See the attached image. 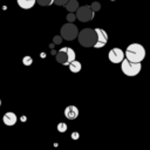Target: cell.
I'll return each instance as SVG.
<instances>
[{"label": "cell", "instance_id": "obj_7", "mask_svg": "<svg viewBox=\"0 0 150 150\" xmlns=\"http://www.w3.org/2000/svg\"><path fill=\"white\" fill-rule=\"evenodd\" d=\"M109 61L112 63H121V61L124 59V52L120 48H112L108 53Z\"/></svg>", "mask_w": 150, "mask_h": 150}, {"label": "cell", "instance_id": "obj_24", "mask_svg": "<svg viewBox=\"0 0 150 150\" xmlns=\"http://www.w3.org/2000/svg\"><path fill=\"white\" fill-rule=\"evenodd\" d=\"M110 1H115V0H110Z\"/></svg>", "mask_w": 150, "mask_h": 150}, {"label": "cell", "instance_id": "obj_17", "mask_svg": "<svg viewBox=\"0 0 150 150\" xmlns=\"http://www.w3.org/2000/svg\"><path fill=\"white\" fill-rule=\"evenodd\" d=\"M66 130H67V124L63 123V122H60V123L57 124V131H60V132H66Z\"/></svg>", "mask_w": 150, "mask_h": 150}, {"label": "cell", "instance_id": "obj_10", "mask_svg": "<svg viewBox=\"0 0 150 150\" xmlns=\"http://www.w3.org/2000/svg\"><path fill=\"white\" fill-rule=\"evenodd\" d=\"M94 30H95L96 36H97V40H96V41L107 43V41H108V34H107V32L103 30V29H101V28H95Z\"/></svg>", "mask_w": 150, "mask_h": 150}, {"label": "cell", "instance_id": "obj_8", "mask_svg": "<svg viewBox=\"0 0 150 150\" xmlns=\"http://www.w3.org/2000/svg\"><path fill=\"white\" fill-rule=\"evenodd\" d=\"M16 121H18V117H16V115H15L14 112H12V111H8V112H6V114L2 116V122H4L6 125H8V127L14 125V124L16 123Z\"/></svg>", "mask_w": 150, "mask_h": 150}, {"label": "cell", "instance_id": "obj_15", "mask_svg": "<svg viewBox=\"0 0 150 150\" xmlns=\"http://www.w3.org/2000/svg\"><path fill=\"white\" fill-rule=\"evenodd\" d=\"M35 1H38L40 6H50L52 4H54V0H35Z\"/></svg>", "mask_w": 150, "mask_h": 150}, {"label": "cell", "instance_id": "obj_11", "mask_svg": "<svg viewBox=\"0 0 150 150\" xmlns=\"http://www.w3.org/2000/svg\"><path fill=\"white\" fill-rule=\"evenodd\" d=\"M19 7H21L22 9H30L34 5H35V0H16Z\"/></svg>", "mask_w": 150, "mask_h": 150}, {"label": "cell", "instance_id": "obj_23", "mask_svg": "<svg viewBox=\"0 0 150 150\" xmlns=\"http://www.w3.org/2000/svg\"><path fill=\"white\" fill-rule=\"evenodd\" d=\"M0 105H1V100H0Z\"/></svg>", "mask_w": 150, "mask_h": 150}, {"label": "cell", "instance_id": "obj_16", "mask_svg": "<svg viewBox=\"0 0 150 150\" xmlns=\"http://www.w3.org/2000/svg\"><path fill=\"white\" fill-rule=\"evenodd\" d=\"M90 6V8L94 11V12H97V11H100L101 9V4L100 2H97V1H94L91 5H89Z\"/></svg>", "mask_w": 150, "mask_h": 150}, {"label": "cell", "instance_id": "obj_9", "mask_svg": "<svg viewBox=\"0 0 150 150\" xmlns=\"http://www.w3.org/2000/svg\"><path fill=\"white\" fill-rule=\"evenodd\" d=\"M64 116L68 120H75L79 116V109L75 105H68L64 109Z\"/></svg>", "mask_w": 150, "mask_h": 150}, {"label": "cell", "instance_id": "obj_21", "mask_svg": "<svg viewBox=\"0 0 150 150\" xmlns=\"http://www.w3.org/2000/svg\"><path fill=\"white\" fill-rule=\"evenodd\" d=\"M68 0H54V4H56L57 6H64V4L67 2Z\"/></svg>", "mask_w": 150, "mask_h": 150}, {"label": "cell", "instance_id": "obj_22", "mask_svg": "<svg viewBox=\"0 0 150 150\" xmlns=\"http://www.w3.org/2000/svg\"><path fill=\"white\" fill-rule=\"evenodd\" d=\"M71 138H74V139L79 138V134H77V132H73V134H71Z\"/></svg>", "mask_w": 150, "mask_h": 150}, {"label": "cell", "instance_id": "obj_5", "mask_svg": "<svg viewBox=\"0 0 150 150\" xmlns=\"http://www.w3.org/2000/svg\"><path fill=\"white\" fill-rule=\"evenodd\" d=\"M75 15H76V19L80 20L81 22H88L90 20L94 19L95 16V12L90 8L89 5H84V6H79L77 9L75 11Z\"/></svg>", "mask_w": 150, "mask_h": 150}, {"label": "cell", "instance_id": "obj_3", "mask_svg": "<svg viewBox=\"0 0 150 150\" xmlns=\"http://www.w3.org/2000/svg\"><path fill=\"white\" fill-rule=\"evenodd\" d=\"M142 69L141 62H131L128 59H123L121 61V70L127 76H136Z\"/></svg>", "mask_w": 150, "mask_h": 150}, {"label": "cell", "instance_id": "obj_20", "mask_svg": "<svg viewBox=\"0 0 150 150\" xmlns=\"http://www.w3.org/2000/svg\"><path fill=\"white\" fill-rule=\"evenodd\" d=\"M105 43H103V42H100V41H96L94 45H93V47L94 48H102L103 46H104Z\"/></svg>", "mask_w": 150, "mask_h": 150}, {"label": "cell", "instance_id": "obj_13", "mask_svg": "<svg viewBox=\"0 0 150 150\" xmlns=\"http://www.w3.org/2000/svg\"><path fill=\"white\" fill-rule=\"evenodd\" d=\"M68 66H69V69H70L71 73H79V71L81 70V68H82L81 62H79V61H76V60H73Z\"/></svg>", "mask_w": 150, "mask_h": 150}, {"label": "cell", "instance_id": "obj_14", "mask_svg": "<svg viewBox=\"0 0 150 150\" xmlns=\"http://www.w3.org/2000/svg\"><path fill=\"white\" fill-rule=\"evenodd\" d=\"M22 63H23L25 66H30V64L33 63V59H32V56H28V55L23 56V59H22Z\"/></svg>", "mask_w": 150, "mask_h": 150}, {"label": "cell", "instance_id": "obj_18", "mask_svg": "<svg viewBox=\"0 0 150 150\" xmlns=\"http://www.w3.org/2000/svg\"><path fill=\"white\" fill-rule=\"evenodd\" d=\"M75 19H76L75 13H74V12H69V14L67 15V20H68V22H73V21H75Z\"/></svg>", "mask_w": 150, "mask_h": 150}, {"label": "cell", "instance_id": "obj_1", "mask_svg": "<svg viewBox=\"0 0 150 150\" xmlns=\"http://www.w3.org/2000/svg\"><path fill=\"white\" fill-rule=\"evenodd\" d=\"M124 57L131 62H142L145 57V49L139 43H131L127 47Z\"/></svg>", "mask_w": 150, "mask_h": 150}, {"label": "cell", "instance_id": "obj_12", "mask_svg": "<svg viewBox=\"0 0 150 150\" xmlns=\"http://www.w3.org/2000/svg\"><path fill=\"white\" fill-rule=\"evenodd\" d=\"M64 7H66V9H67L68 12H74V13H75V11H76L77 7H79V1H77V0H68V1L64 4Z\"/></svg>", "mask_w": 150, "mask_h": 150}, {"label": "cell", "instance_id": "obj_2", "mask_svg": "<svg viewBox=\"0 0 150 150\" xmlns=\"http://www.w3.org/2000/svg\"><path fill=\"white\" fill-rule=\"evenodd\" d=\"M79 39V42L81 46L86 47V48H89V47H93V45L96 42L97 40V36H96V33L93 28H84L82 29L81 32L77 33V36Z\"/></svg>", "mask_w": 150, "mask_h": 150}, {"label": "cell", "instance_id": "obj_4", "mask_svg": "<svg viewBox=\"0 0 150 150\" xmlns=\"http://www.w3.org/2000/svg\"><path fill=\"white\" fill-rule=\"evenodd\" d=\"M75 56H76V54H75V50L73 48H70V47H63V48H61L56 53L55 59H56V61L59 63L64 64V66H68L73 60H75Z\"/></svg>", "mask_w": 150, "mask_h": 150}, {"label": "cell", "instance_id": "obj_19", "mask_svg": "<svg viewBox=\"0 0 150 150\" xmlns=\"http://www.w3.org/2000/svg\"><path fill=\"white\" fill-rule=\"evenodd\" d=\"M53 42L56 43V45H60V43L62 42V38H61V35H56V36H54Z\"/></svg>", "mask_w": 150, "mask_h": 150}, {"label": "cell", "instance_id": "obj_6", "mask_svg": "<svg viewBox=\"0 0 150 150\" xmlns=\"http://www.w3.org/2000/svg\"><path fill=\"white\" fill-rule=\"evenodd\" d=\"M79 33V28L73 25L71 22H68L61 27V38L66 41H73Z\"/></svg>", "mask_w": 150, "mask_h": 150}]
</instances>
